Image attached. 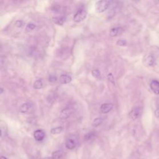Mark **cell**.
<instances>
[{
    "label": "cell",
    "mask_w": 159,
    "mask_h": 159,
    "mask_svg": "<svg viewBox=\"0 0 159 159\" xmlns=\"http://www.w3.org/2000/svg\"><path fill=\"white\" fill-rule=\"evenodd\" d=\"M111 1L108 0H102V1H98L95 3L94 8L98 13H102L104 12L106 10L109 8L110 5Z\"/></svg>",
    "instance_id": "1"
},
{
    "label": "cell",
    "mask_w": 159,
    "mask_h": 159,
    "mask_svg": "<svg viewBox=\"0 0 159 159\" xmlns=\"http://www.w3.org/2000/svg\"><path fill=\"white\" fill-rule=\"evenodd\" d=\"M87 12L83 8H80L77 11L73 16V21L76 23H80L83 21L86 17Z\"/></svg>",
    "instance_id": "2"
},
{
    "label": "cell",
    "mask_w": 159,
    "mask_h": 159,
    "mask_svg": "<svg viewBox=\"0 0 159 159\" xmlns=\"http://www.w3.org/2000/svg\"><path fill=\"white\" fill-rule=\"evenodd\" d=\"M141 114V109L139 107H135L131 109L129 113V117L133 120L138 118Z\"/></svg>",
    "instance_id": "3"
},
{
    "label": "cell",
    "mask_w": 159,
    "mask_h": 159,
    "mask_svg": "<svg viewBox=\"0 0 159 159\" xmlns=\"http://www.w3.org/2000/svg\"><path fill=\"white\" fill-rule=\"evenodd\" d=\"M73 109L72 108H66L63 109L60 113V118L62 119H66L70 117V116L72 114Z\"/></svg>",
    "instance_id": "4"
},
{
    "label": "cell",
    "mask_w": 159,
    "mask_h": 159,
    "mask_svg": "<svg viewBox=\"0 0 159 159\" xmlns=\"http://www.w3.org/2000/svg\"><path fill=\"white\" fill-rule=\"evenodd\" d=\"M77 144V141L75 139L70 137L66 140L65 146L69 150H72L75 148Z\"/></svg>",
    "instance_id": "5"
},
{
    "label": "cell",
    "mask_w": 159,
    "mask_h": 159,
    "mask_svg": "<svg viewBox=\"0 0 159 159\" xmlns=\"http://www.w3.org/2000/svg\"><path fill=\"white\" fill-rule=\"evenodd\" d=\"M45 132L42 130L38 129L36 130V131L34 132V137L36 140L38 141V142H41V141L43 140L44 137H45Z\"/></svg>",
    "instance_id": "6"
},
{
    "label": "cell",
    "mask_w": 159,
    "mask_h": 159,
    "mask_svg": "<svg viewBox=\"0 0 159 159\" xmlns=\"http://www.w3.org/2000/svg\"><path fill=\"white\" fill-rule=\"evenodd\" d=\"M112 108L113 104L112 103H104L101 104L100 107V110L102 113L106 114V113H108L109 111H111Z\"/></svg>",
    "instance_id": "7"
},
{
    "label": "cell",
    "mask_w": 159,
    "mask_h": 159,
    "mask_svg": "<svg viewBox=\"0 0 159 159\" xmlns=\"http://www.w3.org/2000/svg\"><path fill=\"white\" fill-rule=\"evenodd\" d=\"M150 88L155 94H159V82L157 80H152L150 83Z\"/></svg>",
    "instance_id": "8"
},
{
    "label": "cell",
    "mask_w": 159,
    "mask_h": 159,
    "mask_svg": "<svg viewBox=\"0 0 159 159\" xmlns=\"http://www.w3.org/2000/svg\"><path fill=\"white\" fill-rule=\"evenodd\" d=\"M155 62V58L152 55H148L144 59V63L146 66H152Z\"/></svg>",
    "instance_id": "9"
},
{
    "label": "cell",
    "mask_w": 159,
    "mask_h": 159,
    "mask_svg": "<svg viewBox=\"0 0 159 159\" xmlns=\"http://www.w3.org/2000/svg\"><path fill=\"white\" fill-rule=\"evenodd\" d=\"M72 77L68 75H65L63 74L60 76L59 78V82L62 84H68L70 82H72Z\"/></svg>",
    "instance_id": "10"
},
{
    "label": "cell",
    "mask_w": 159,
    "mask_h": 159,
    "mask_svg": "<svg viewBox=\"0 0 159 159\" xmlns=\"http://www.w3.org/2000/svg\"><path fill=\"white\" fill-rule=\"evenodd\" d=\"M122 32V29L120 27H114L112 28L110 31V36L111 37L118 36V35L121 34Z\"/></svg>",
    "instance_id": "11"
},
{
    "label": "cell",
    "mask_w": 159,
    "mask_h": 159,
    "mask_svg": "<svg viewBox=\"0 0 159 159\" xmlns=\"http://www.w3.org/2000/svg\"><path fill=\"white\" fill-rule=\"evenodd\" d=\"M31 106H32V104L29 103H24L21 105V106L19 108V111H20V112H23V113L27 112L31 108Z\"/></svg>",
    "instance_id": "12"
},
{
    "label": "cell",
    "mask_w": 159,
    "mask_h": 159,
    "mask_svg": "<svg viewBox=\"0 0 159 159\" xmlns=\"http://www.w3.org/2000/svg\"><path fill=\"white\" fill-rule=\"evenodd\" d=\"M53 21L59 26H62L65 22V18L63 17H53Z\"/></svg>",
    "instance_id": "13"
},
{
    "label": "cell",
    "mask_w": 159,
    "mask_h": 159,
    "mask_svg": "<svg viewBox=\"0 0 159 159\" xmlns=\"http://www.w3.org/2000/svg\"><path fill=\"white\" fill-rule=\"evenodd\" d=\"M63 152L61 150H57L53 152L52 158V159H61L63 157Z\"/></svg>",
    "instance_id": "14"
},
{
    "label": "cell",
    "mask_w": 159,
    "mask_h": 159,
    "mask_svg": "<svg viewBox=\"0 0 159 159\" xmlns=\"http://www.w3.org/2000/svg\"><path fill=\"white\" fill-rule=\"evenodd\" d=\"M44 86V83L42 80H37L34 83V88L35 89H41Z\"/></svg>",
    "instance_id": "15"
},
{
    "label": "cell",
    "mask_w": 159,
    "mask_h": 159,
    "mask_svg": "<svg viewBox=\"0 0 159 159\" xmlns=\"http://www.w3.org/2000/svg\"><path fill=\"white\" fill-rule=\"evenodd\" d=\"M103 122V119L101 118H97L95 119L92 122V126L94 128H96V127L100 126L102 122Z\"/></svg>",
    "instance_id": "16"
},
{
    "label": "cell",
    "mask_w": 159,
    "mask_h": 159,
    "mask_svg": "<svg viewBox=\"0 0 159 159\" xmlns=\"http://www.w3.org/2000/svg\"><path fill=\"white\" fill-rule=\"evenodd\" d=\"M62 130H63L62 127L59 126V127H56V128H52L51 130V132L52 134L55 135V134H59L60 133H61Z\"/></svg>",
    "instance_id": "17"
},
{
    "label": "cell",
    "mask_w": 159,
    "mask_h": 159,
    "mask_svg": "<svg viewBox=\"0 0 159 159\" xmlns=\"http://www.w3.org/2000/svg\"><path fill=\"white\" fill-rule=\"evenodd\" d=\"M36 24L33 23H29L26 26V29L27 31H33L34 30L35 28H36Z\"/></svg>",
    "instance_id": "18"
},
{
    "label": "cell",
    "mask_w": 159,
    "mask_h": 159,
    "mask_svg": "<svg viewBox=\"0 0 159 159\" xmlns=\"http://www.w3.org/2000/svg\"><path fill=\"white\" fill-rule=\"evenodd\" d=\"M91 74H92V75H93L94 78H96V79H98V78H100V76H101V73H100V72L99 71V70H97V69L93 70V71L91 72Z\"/></svg>",
    "instance_id": "19"
},
{
    "label": "cell",
    "mask_w": 159,
    "mask_h": 159,
    "mask_svg": "<svg viewBox=\"0 0 159 159\" xmlns=\"http://www.w3.org/2000/svg\"><path fill=\"white\" fill-rule=\"evenodd\" d=\"M94 134L93 132H90V133H88L86 134L85 136H84V140H89L90 139H91L94 137Z\"/></svg>",
    "instance_id": "20"
},
{
    "label": "cell",
    "mask_w": 159,
    "mask_h": 159,
    "mask_svg": "<svg viewBox=\"0 0 159 159\" xmlns=\"http://www.w3.org/2000/svg\"><path fill=\"white\" fill-rule=\"evenodd\" d=\"M108 79L109 80V82H111L112 84H115V82H114V78L113 77L112 73H109L108 75Z\"/></svg>",
    "instance_id": "21"
},
{
    "label": "cell",
    "mask_w": 159,
    "mask_h": 159,
    "mask_svg": "<svg viewBox=\"0 0 159 159\" xmlns=\"http://www.w3.org/2000/svg\"><path fill=\"white\" fill-rule=\"evenodd\" d=\"M57 80V77L55 76V75H50L49 77V81L51 83H54V82H55Z\"/></svg>",
    "instance_id": "22"
},
{
    "label": "cell",
    "mask_w": 159,
    "mask_h": 159,
    "mask_svg": "<svg viewBox=\"0 0 159 159\" xmlns=\"http://www.w3.org/2000/svg\"><path fill=\"white\" fill-rule=\"evenodd\" d=\"M116 44H117L118 45H119V46H124V45H126L127 42L124 40H119Z\"/></svg>",
    "instance_id": "23"
},
{
    "label": "cell",
    "mask_w": 159,
    "mask_h": 159,
    "mask_svg": "<svg viewBox=\"0 0 159 159\" xmlns=\"http://www.w3.org/2000/svg\"><path fill=\"white\" fill-rule=\"evenodd\" d=\"M16 25L19 27H23V22L21 21H16Z\"/></svg>",
    "instance_id": "24"
},
{
    "label": "cell",
    "mask_w": 159,
    "mask_h": 159,
    "mask_svg": "<svg viewBox=\"0 0 159 159\" xmlns=\"http://www.w3.org/2000/svg\"><path fill=\"white\" fill-rule=\"evenodd\" d=\"M155 116H156L157 118H159V108L157 109L156 111H155Z\"/></svg>",
    "instance_id": "25"
},
{
    "label": "cell",
    "mask_w": 159,
    "mask_h": 159,
    "mask_svg": "<svg viewBox=\"0 0 159 159\" xmlns=\"http://www.w3.org/2000/svg\"><path fill=\"white\" fill-rule=\"evenodd\" d=\"M43 159H52V158H51V157H45Z\"/></svg>",
    "instance_id": "26"
},
{
    "label": "cell",
    "mask_w": 159,
    "mask_h": 159,
    "mask_svg": "<svg viewBox=\"0 0 159 159\" xmlns=\"http://www.w3.org/2000/svg\"><path fill=\"white\" fill-rule=\"evenodd\" d=\"M0 159H7L6 157H1V158H0Z\"/></svg>",
    "instance_id": "27"
}]
</instances>
